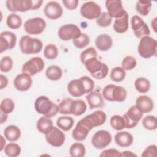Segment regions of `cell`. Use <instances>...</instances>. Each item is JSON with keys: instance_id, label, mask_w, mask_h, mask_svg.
I'll return each mask as SVG.
<instances>
[{"instance_id": "obj_1", "label": "cell", "mask_w": 157, "mask_h": 157, "mask_svg": "<svg viewBox=\"0 0 157 157\" xmlns=\"http://www.w3.org/2000/svg\"><path fill=\"white\" fill-rule=\"evenodd\" d=\"M34 108L37 112L48 118L56 115L59 112V107L45 96H39L34 102Z\"/></svg>"}, {"instance_id": "obj_2", "label": "cell", "mask_w": 157, "mask_h": 157, "mask_svg": "<svg viewBox=\"0 0 157 157\" xmlns=\"http://www.w3.org/2000/svg\"><path fill=\"white\" fill-rule=\"evenodd\" d=\"M91 75L96 79L104 78L108 74L109 67L106 64L93 57L86 60L83 64Z\"/></svg>"}, {"instance_id": "obj_3", "label": "cell", "mask_w": 157, "mask_h": 157, "mask_svg": "<svg viewBox=\"0 0 157 157\" xmlns=\"http://www.w3.org/2000/svg\"><path fill=\"white\" fill-rule=\"evenodd\" d=\"M19 46L21 52L25 55L37 54L42 50L43 43L37 38H33L25 35L21 37Z\"/></svg>"}, {"instance_id": "obj_4", "label": "cell", "mask_w": 157, "mask_h": 157, "mask_svg": "<svg viewBox=\"0 0 157 157\" xmlns=\"http://www.w3.org/2000/svg\"><path fill=\"white\" fill-rule=\"evenodd\" d=\"M102 95L103 98L109 101L123 102L127 97V91L124 88L109 84L105 86L102 90Z\"/></svg>"}, {"instance_id": "obj_5", "label": "cell", "mask_w": 157, "mask_h": 157, "mask_svg": "<svg viewBox=\"0 0 157 157\" xmlns=\"http://www.w3.org/2000/svg\"><path fill=\"white\" fill-rule=\"evenodd\" d=\"M156 46L157 42L154 38L145 36L140 39L137 51L142 58L148 59L156 55Z\"/></svg>"}, {"instance_id": "obj_6", "label": "cell", "mask_w": 157, "mask_h": 157, "mask_svg": "<svg viewBox=\"0 0 157 157\" xmlns=\"http://www.w3.org/2000/svg\"><path fill=\"white\" fill-rule=\"evenodd\" d=\"M45 21L40 17L27 20L23 25L25 32L30 35H37L44 32L46 28Z\"/></svg>"}, {"instance_id": "obj_7", "label": "cell", "mask_w": 157, "mask_h": 157, "mask_svg": "<svg viewBox=\"0 0 157 157\" xmlns=\"http://www.w3.org/2000/svg\"><path fill=\"white\" fill-rule=\"evenodd\" d=\"M82 34L80 28L75 24H66L61 26L58 31L59 38L64 41L74 40Z\"/></svg>"}, {"instance_id": "obj_8", "label": "cell", "mask_w": 157, "mask_h": 157, "mask_svg": "<svg viewBox=\"0 0 157 157\" xmlns=\"http://www.w3.org/2000/svg\"><path fill=\"white\" fill-rule=\"evenodd\" d=\"M131 28L135 36L141 39L145 36H149L150 31L148 26L139 15H134L131 20Z\"/></svg>"}, {"instance_id": "obj_9", "label": "cell", "mask_w": 157, "mask_h": 157, "mask_svg": "<svg viewBox=\"0 0 157 157\" xmlns=\"http://www.w3.org/2000/svg\"><path fill=\"white\" fill-rule=\"evenodd\" d=\"M45 66L43 59L40 57L36 56L31 58L25 62L21 68L22 72L26 73L31 76L36 75L37 73L41 72Z\"/></svg>"}, {"instance_id": "obj_10", "label": "cell", "mask_w": 157, "mask_h": 157, "mask_svg": "<svg viewBox=\"0 0 157 157\" xmlns=\"http://www.w3.org/2000/svg\"><path fill=\"white\" fill-rule=\"evenodd\" d=\"M80 14L88 20L97 19L101 14V8L94 1H88L83 3L80 10Z\"/></svg>"}, {"instance_id": "obj_11", "label": "cell", "mask_w": 157, "mask_h": 157, "mask_svg": "<svg viewBox=\"0 0 157 157\" xmlns=\"http://www.w3.org/2000/svg\"><path fill=\"white\" fill-rule=\"evenodd\" d=\"M112 136L106 130L96 131L91 138V144L97 149H103L107 147L112 142Z\"/></svg>"}, {"instance_id": "obj_12", "label": "cell", "mask_w": 157, "mask_h": 157, "mask_svg": "<svg viewBox=\"0 0 157 157\" xmlns=\"http://www.w3.org/2000/svg\"><path fill=\"white\" fill-rule=\"evenodd\" d=\"M123 117L125 121L126 128L132 129L135 128L137 125L138 122L142 119L143 113L140 112L135 105H132Z\"/></svg>"}, {"instance_id": "obj_13", "label": "cell", "mask_w": 157, "mask_h": 157, "mask_svg": "<svg viewBox=\"0 0 157 157\" xmlns=\"http://www.w3.org/2000/svg\"><path fill=\"white\" fill-rule=\"evenodd\" d=\"M45 135L47 142L53 147H59L63 145L66 139L65 134L56 127L53 126L51 131Z\"/></svg>"}, {"instance_id": "obj_14", "label": "cell", "mask_w": 157, "mask_h": 157, "mask_svg": "<svg viewBox=\"0 0 157 157\" xmlns=\"http://www.w3.org/2000/svg\"><path fill=\"white\" fill-rule=\"evenodd\" d=\"M32 0H7L6 6L8 10L12 12H24L31 9Z\"/></svg>"}, {"instance_id": "obj_15", "label": "cell", "mask_w": 157, "mask_h": 157, "mask_svg": "<svg viewBox=\"0 0 157 157\" xmlns=\"http://www.w3.org/2000/svg\"><path fill=\"white\" fill-rule=\"evenodd\" d=\"M105 7L109 16L115 19L121 17L126 12L120 0H107Z\"/></svg>"}, {"instance_id": "obj_16", "label": "cell", "mask_w": 157, "mask_h": 157, "mask_svg": "<svg viewBox=\"0 0 157 157\" xmlns=\"http://www.w3.org/2000/svg\"><path fill=\"white\" fill-rule=\"evenodd\" d=\"M16 42L17 36L14 33L8 31L2 32L0 34L1 53L13 48L15 47Z\"/></svg>"}, {"instance_id": "obj_17", "label": "cell", "mask_w": 157, "mask_h": 157, "mask_svg": "<svg viewBox=\"0 0 157 157\" xmlns=\"http://www.w3.org/2000/svg\"><path fill=\"white\" fill-rule=\"evenodd\" d=\"M44 13L48 18L56 20L62 16L63 10L61 6L58 2L51 1L48 2L45 6Z\"/></svg>"}, {"instance_id": "obj_18", "label": "cell", "mask_w": 157, "mask_h": 157, "mask_svg": "<svg viewBox=\"0 0 157 157\" xmlns=\"http://www.w3.org/2000/svg\"><path fill=\"white\" fill-rule=\"evenodd\" d=\"M31 76L26 73L22 72L17 75L13 80L14 87L20 91H28L32 85Z\"/></svg>"}, {"instance_id": "obj_19", "label": "cell", "mask_w": 157, "mask_h": 157, "mask_svg": "<svg viewBox=\"0 0 157 157\" xmlns=\"http://www.w3.org/2000/svg\"><path fill=\"white\" fill-rule=\"evenodd\" d=\"M135 106L143 113H149L153 109L154 102L148 96L140 95L137 98Z\"/></svg>"}, {"instance_id": "obj_20", "label": "cell", "mask_w": 157, "mask_h": 157, "mask_svg": "<svg viewBox=\"0 0 157 157\" xmlns=\"http://www.w3.org/2000/svg\"><path fill=\"white\" fill-rule=\"evenodd\" d=\"M68 93L73 97L78 98L86 94L85 88L83 82L79 78L71 80L67 86Z\"/></svg>"}, {"instance_id": "obj_21", "label": "cell", "mask_w": 157, "mask_h": 157, "mask_svg": "<svg viewBox=\"0 0 157 157\" xmlns=\"http://www.w3.org/2000/svg\"><path fill=\"white\" fill-rule=\"evenodd\" d=\"M86 99L90 109L101 108L104 105L103 96L99 90H93L86 96Z\"/></svg>"}, {"instance_id": "obj_22", "label": "cell", "mask_w": 157, "mask_h": 157, "mask_svg": "<svg viewBox=\"0 0 157 157\" xmlns=\"http://www.w3.org/2000/svg\"><path fill=\"white\" fill-rule=\"evenodd\" d=\"M115 142L116 144L123 148L128 147L133 143V136L129 132L123 131L118 132L114 137Z\"/></svg>"}, {"instance_id": "obj_23", "label": "cell", "mask_w": 157, "mask_h": 157, "mask_svg": "<svg viewBox=\"0 0 157 157\" xmlns=\"http://www.w3.org/2000/svg\"><path fill=\"white\" fill-rule=\"evenodd\" d=\"M85 117L90 123L92 126L94 128L100 126L104 124L106 121L107 115L104 112L98 110L85 116Z\"/></svg>"}, {"instance_id": "obj_24", "label": "cell", "mask_w": 157, "mask_h": 157, "mask_svg": "<svg viewBox=\"0 0 157 157\" xmlns=\"http://www.w3.org/2000/svg\"><path fill=\"white\" fill-rule=\"evenodd\" d=\"M113 40L112 37L107 34H102L97 36L95 40V45L100 51H107L112 47Z\"/></svg>"}, {"instance_id": "obj_25", "label": "cell", "mask_w": 157, "mask_h": 157, "mask_svg": "<svg viewBox=\"0 0 157 157\" xmlns=\"http://www.w3.org/2000/svg\"><path fill=\"white\" fill-rule=\"evenodd\" d=\"M114 31L120 34L125 33L129 28V14L127 12L120 18H116L113 23Z\"/></svg>"}, {"instance_id": "obj_26", "label": "cell", "mask_w": 157, "mask_h": 157, "mask_svg": "<svg viewBox=\"0 0 157 157\" xmlns=\"http://www.w3.org/2000/svg\"><path fill=\"white\" fill-rule=\"evenodd\" d=\"M90 131V130L79 121L72 131V136L75 140L82 142L86 138Z\"/></svg>"}, {"instance_id": "obj_27", "label": "cell", "mask_w": 157, "mask_h": 157, "mask_svg": "<svg viewBox=\"0 0 157 157\" xmlns=\"http://www.w3.org/2000/svg\"><path fill=\"white\" fill-rule=\"evenodd\" d=\"M4 136L9 142H15L21 136L20 128L15 125H9L4 130Z\"/></svg>"}, {"instance_id": "obj_28", "label": "cell", "mask_w": 157, "mask_h": 157, "mask_svg": "<svg viewBox=\"0 0 157 157\" xmlns=\"http://www.w3.org/2000/svg\"><path fill=\"white\" fill-rule=\"evenodd\" d=\"M36 127L37 130L42 134H46L53 128V121L50 118L45 116L41 117L37 120Z\"/></svg>"}, {"instance_id": "obj_29", "label": "cell", "mask_w": 157, "mask_h": 157, "mask_svg": "<svg viewBox=\"0 0 157 157\" xmlns=\"http://www.w3.org/2000/svg\"><path fill=\"white\" fill-rule=\"evenodd\" d=\"M86 104L82 99L73 100L71 105V114L75 116H80L86 110Z\"/></svg>"}, {"instance_id": "obj_30", "label": "cell", "mask_w": 157, "mask_h": 157, "mask_svg": "<svg viewBox=\"0 0 157 157\" xmlns=\"http://www.w3.org/2000/svg\"><path fill=\"white\" fill-rule=\"evenodd\" d=\"M63 75L61 68L56 65H52L47 67L45 71V76L47 78L52 81L59 80Z\"/></svg>"}, {"instance_id": "obj_31", "label": "cell", "mask_w": 157, "mask_h": 157, "mask_svg": "<svg viewBox=\"0 0 157 157\" xmlns=\"http://www.w3.org/2000/svg\"><path fill=\"white\" fill-rule=\"evenodd\" d=\"M74 123L73 118L69 116H61L56 121L57 126L64 131H68L72 128Z\"/></svg>"}, {"instance_id": "obj_32", "label": "cell", "mask_w": 157, "mask_h": 157, "mask_svg": "<svg viewBox=\"0 0 157 157\" xmlns=\"http://www.w3.org/2000/svg\"><path fill=\"white\" fill-rule=\"evenodd\" d=\"M134 86L138 92L146 93L150 88V82L145 77H139L134 82Z\"/></svg>"}, {"instance_id": "obj_33", "label": "cell", "mask_w": 157, "mask_h": 157, "mask_svg": "<svg viewBox=\"0 0 157 157\" xmlns=\"http://www.w3.org/2000/svg\"><path fill=\"white\" fill-rule=\"evenodd\" d=\"M7 26L12 29H18L22 25V19L20 15L15 13L9 14L6 20Z\"/></svg>"}, {"instance_id": "obj_34", "label": "cell", "mask_w": 157, "mask_h": 157, "mask_svg": "<svg viewBox=\"0 0 157 157\" xmlns=\"http://www.w3.org/2000/svg\"><path fill=\"white\" fill-rule=\"evenodd\" d=\"M86 150L84 145L80 142H75L71 145L69 148V155L74 157H83L85 155Z\"/></svg>"}, {"instance_id": "obj_35", "label": "cell", "mask_w": 157, "mask_h": 157, "mask_svg": "<svg viewBox=\"0 0 157 157\" xmlns=\"http://www.w3.org/2000/svg\"><path fill=\"white\" fill-rule=\"evenodd\" d=\"M4 150L5 154L9 157H17L20 155L21 151L20 145L12 142L5 146Z\"/></svg>"}, {"instance_id": "obj_36", "label": "cell", "mask_w": 157, "mask_h": 157, "mask_svg": "<svg viewBox=\"0 0 157 157\" xmlns=\"http://www.w3.org/2000/svg\"><path fill=\"white\" fill-rule=\"evenodd\" d=\"M151 2L147 1H138L136 2V11L142 16H147L148 15L151 8Z\"/></svg>"}, {"instance_id": "obj_37", "label": "cell", "mask_w": 157, "mask_h": 157, "mask_svg": "<svg viewBox=\"0 0 157 157\" xmlns=\"http://www.w3.org/2000/svg\"><path fill=\"white\" fill-rule=\"evenodd\" d=\"M110 123L112 128L116 131H121L126 128L125 121L123 117L118 115L112 116L110 120Z\"/></svg>"}, {"instance_id": "obj_38", "label": "cell", "mask_w": 157, "mask_h": 157, "mask_svg": "<svg viewBox=\"0 0 157 157\" xmlns=\"http://www.w3.org/2000/svg\"><path fill=\"white\" fill-rule=\"evenodd\" d=\"M110 78L115 82H122L126 77V72L121 67H115L111 71Z\"/></svg>"}, {"instance_id": "obj_39", "label": "cell", "mask_w": 157, "mask_h": 157, "mask_svg": "<svg viewBox=\"0 0 157 157\" xmlns=\"http://www.w3.org/2000/svg\"><path fill=\"white\" fill-rule=\"evenodd\" d=\"M58 55V49L55 45L53 44H49L45 47L44 50V55L47 59L50 60L54 59L56 58Z\"/></svg>"}, {"instance_id": "obj_40", "label": "cell", "mask_w": 157, "mask_h": 157, "mask_svg": "<svg viewBox=\"0 0 157 157\" xmlns=\"http://www.w3.org/2000/svg\"><path fill=\"white\" fill-rule=\"evenodd\" d=\"M142 125L147 130L152 131L157 128V120L154 115H147L142 120Z\"/></svg>"}, {"instance_id": "obj_41", "label": "cell", "mask_w": 157, "mask_h": 157, "mask_svg": "<svg viewBox=\"0 0 157 157\" xmlns=\"http://www.w3.org/2000/svg\"><path fill=\"white\" fill-rule=\"evenodd\" d=\"M90 37L86 33H82L80 36L72 40L74 45L77 48H83L90 43Z\"/></svg>"}, {"instance_id": "obj_42", "label": "cell", "mask_w": 157, "mask_h": 157, "mask_svg": "<svg viewBox=\"0 0 157 157\" xmlns=\"http://www.w3.org/2000/svg\"><path fill=\"white\" fill-rule=\"evenodd\" d=\"M15 109V103L10 98H5L2 100L0 105L1 112L6 114L12 113Z\"/></svg>"}, {"instance_id": "obj_43", "label": "cell", "mask_w": 157, "mask_h": 157, "mask_svg": "<svg viewBox=\"0 0 157 157\" xmlns=\"http://www.w3.org/2000/svg\"><path fill=\"white\" fill-rule=\"evenodd\" d=\"M73 99L70 98H66L63 99L58 105L59 112L61 114H71V105Z\"/></svg>"}, {"instance_id": "obj_44", "label": "cell", "mask_w": 157, "mask_h": 157, "mask_svg": "<svg viewBox=\"0 0 157 157\" xmlns=\"http://www.w3.org/2000/svg\"><path fill=\"white\" fill-rule=\"evenodd\" d=\"M112 21V18L109 16V15L106 12H103L101 13V15L96 20L97 25L102 28H105L109 26Z\"/></svg>"}, {"instance_id": "obj_45", "label": "cell", "mask_w": 157, "mask_h": 157, "mask_svg": "<svg viewBox=\"0 0 157 157\" xmlns=\"http://www.w3.org/2000/svg\"><path fill=\"white\" fill-rule=\"evenodd\" d=\"M13 67V60L10 56H4L0 61V70L2 72H8Z\"/></svg>"}, {"instance_id": "obj_46", "label": "cell", "mask_w": 157, "mask_h": 157, "mask_svg": "<svg viewBox=\"0 0 157 157\" xmlns=\"http://www.w3.org/2000/svg\"><path fill=\"white\" fill-rule=\"evenodd\" d=\"M137 61L132 56H127L124 57L121 62V67L124 71H130L136 67Z\"/></svg>"}, {"instance_id": "obj_47", "label": "cell", "mask_w": 157, "mask_h": 157, "mask_svg": "<svg viewBox=\"0 0 157 157\" xmlns=\"http://www.w3.org/2000/svg\"><path fill=\"white\" fill-rule=\"evenodd\" d=\"M97 52L96 49L94 47H90L84 50L82 52L80 55V59L82 62V63L83 64L85 62L88 60V59L93 58V57H96L97 58Z\"/></svg>"}, {"instance_id": "obj_48", "label": "cell", "mask_w": 157, "mask_h": 157, "mask_svg": "<svg viewBox=\"0 0 157 157\" xmlns=\"http://www.w3.org/2000/svg\"><path fill=\"white\" fill-rule=\"evenodd\" d=\"M83 83L86 93L88 94L91 92L94 88V82L88 76H83L80 78Z\"/></svg>"}, {"instance_id": "obj_49", "label": "cell", "mask_w": 157, "mask_h": 157, "mask_svg": "<svg viewBox=\"0 0 157 157\" xmlns=\"http://www.w3.org/2000/svg\"><path fill=\"white\" fill-rule=\"evenodd\" d=\"M142 157H156V145L152 144L148 146L142 153Z\"/></svg>"}, {"instance_id": "obj_50", "label": "cell", "mask_w": 157, "mask_h": 157, "mask_svg": "<svg viewBox=\"0 0 157 157\" xmlns=\"http://www.w3.org/2000/svg\"><path fill=\"white\" fill-rule=\"evenodd\" d=\"M100 157H121L120 152L115 148H109L104 150L99 155Z\"/></svg>"}, {"instance_id": "obj_51", "label": "cell", "mask_w": 157, "mask_h": 157, "mask_svg": "<svg viewBox=\"0 0 157 157\" xmlns=\"http://www.w3.org/2000/svg\"><path fill=\"white\" fill-rule=\"evenodd\" d=\"M62 2L65 7L69 10L75 9L78 4V0H63Z\"/></svg>"}, {"instance_id": "obj_52", "label": "cell", "mask_w": 157, "mask_h": 157, "mask_svg": "<svg viewBox=\"0 0 157 157\" xmlns=\"http://www.w3.org/2000/svg\"><path fill=\"white\" fill-rule=\"evenodd\" d=\"M8 85V78L6 76L1 74L0 75V89L2 90L5 88Z\"/></svg>"}, {"instance_id": "obj_53", "label": "cell", "mask_w": 157, "mask_h": 157, "mask_svg": "<svg viewBox=\"0 0 157 157\" xmlns=\"http://www.w3.org/2000/svg\"><path fill=\"white\" fill-rule=\"evenodd\" d=\"M43 3L42 0H33V5L31 10H37L40 8Z\"/></svg>"}, {"instance_id": "obj_54", "label": "cell", "mask_w": 157, "mask_h": 157, "mask_svg": "<svg viewBox=\"0 0 157 157\" xmlns=\"http://www.w3.org/2000/svg\"><path fill=\"white\" fill-rule=\"evenodd\" d=\"M120 156L121 157L122 156H129V157H132V156H137V155L136 154H134V153H132L131 151H124L123 152H120Z\"/></svg>"}, {"instance_id": "obj_55", "label": "cell", "mask_w": 157, "mask_h": 157, "mask_svg": "<svg viewBox=\"0 0 157 157\" xmlns=\"http://www.w3.org/2000/svg\"><path fill=\"white\" fill-rule=\"evenodd\" d=\"M0 139H1V140H0V142H1V143H0V150L2 151L4 149V148H5L6 140H5L4 137L2 135L0 136Z\"/></svg>"}, {"instance_id": "obj_56", "label": "cell", "mask_w": 157, "mask_h": 157, "mask_svg": "<svg viewBox=\"0 0 157 157\" xmlns=\"http://www.w3.org/2000/svg\"><path fill=\"white\" fill-rule=\"evenodd\" d=\"M7 118H8L7 114H6V113H5L2 112H1V121H0V123L1 124L4 123L5 121H6V120H7Z\"/></svg>"}, {"instance_id": "obj_57", "label": "cell", "mask_w": 157, "mask_h": 157, "mask_svg": "<svg viewBox=\"0 0 157 157\" xmlns=\"http://www.w3.org/2000/svg\"><path fill=\"white\" fill-rule=\"evenodd\" d=\"M156 18L155 17L151 22V27L153 29V31L155 32H156Z\"/></svg>"}]
</instances>
